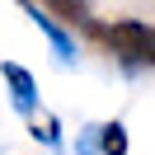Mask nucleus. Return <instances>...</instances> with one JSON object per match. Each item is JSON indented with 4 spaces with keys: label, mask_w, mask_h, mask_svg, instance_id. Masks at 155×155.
I'll return each mask as SVG.
<instances>
[{
    "label": "nucleus",
    "mask_w": 155,
    "mask_h": 155,
    "mask_svg": "<svg viewBox=\"0 0 155 155\" xmlns=\"http://www.w3.org/2000/svg\"><path fill=\"white\" fill-rule=\"evenodd\" d=\"M42 14H47V19H52V14H61L66 24H89V10H85V5H47Z\"/></svg>",
    "instance_id": "nucleus-5"
},
{
    "label": "nucleus",
    "mask_w": 155,
    "mask_h": 155,
    "mask_svg": "<svg viewBox=\"0 0 155 155\" xmlns=\"http://www.w3.org/2000/svg\"><path fill=\"white\" fill-rule=\"evenodd\" d=\"M99 42H104L113 57L127 61H155V28L150 24H136V19H117V24H89Z\"/></svg>",
    "instance_id": "nucleus-1"
},
{
    "label": "nucleus",
    "mask_w": 155,
    "mask_h": 155,
    "mask_svg": "<svg viewBox=\"0 0 155 155\" xmlns=\"http://www.w3.org/2000/svg\"><path fill=\"white\" fill-rule=\"evenodd\" d=\"M28 14L38 19V28H42V33L52 38V47H57V57H61V61H71V57H75V47H71V38H66V33L57 28V19H47V14L38 10V5H28Z\"/></svg>",
    "instance_id": "nucleus-3"
},
{
    "label": "nucleus",
    "mask_w": 155,
    "mask_h": 155,
    "mask_svg": "<svg viewBox=\"0 0 155 155\" xmlns=\"http://www.w3.org/2000/svg\"><path fill=\"white\" fill-rule=\"evenodd\" d=\"M104 155H127V132H122V122H108V127H104Z\"/></svg>",
    "instance_id": "nucleus-4"
},
{
    "label": "nucleus",
    "mask_w": 155,
    "mask_h": 155,
    "mask_svg": "<svg viewBox=\"0 0 155 155\" xmlns=\"http://www.w3.org/2000/svg\"><path fill=\"white\" fill-rule=\"evenodd\" d=\"M5 80L14 85V108H19V113H33V94H38V89H33V75L24 66H14V61H5Z\"/></svg>",
    "instance_id": "nucleus-2"
}]
</instances>
